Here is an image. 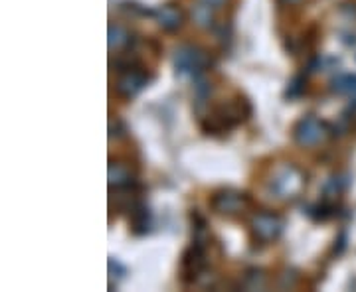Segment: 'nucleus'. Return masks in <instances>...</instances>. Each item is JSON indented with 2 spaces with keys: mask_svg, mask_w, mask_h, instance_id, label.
Segmentation results:
<instances>
[{
  "mask_svg": "<svg viewBox=\"0 0 356 292\" xmlns=\"http://www.w3.org/2000/svg\"><path fill=\"white\" fill-rule=\"evenodd\" d=\"M119 71H121V76H119L117 83H115V89H117V95H121L125 99L135 97L149 83L147 71H143V67H139V65L131 64L127 67H123V69H119Z\"/></svg>",
  "mask_w": 356,
  "mask_h": 292,
  "instance_id": "f257e3e1",
  "label": "nucleus"
},
{
  "mask_svg": "<svg viewBox=\"0 0 356 292\" xmlns=\"http://www.w3.org/2000/svg\"><path fill=\"white\" fill-rule=\"evenodd\" d=\"M327 123L318 121L317 117H303L293 128V139L301 146H315L327 137Z\"/></svg>",
  "mask_w": 356,
  "mask_h": 292,
  "instance_id": "f03ea898",
  "label": "nucleus"
},
{
  "mask_svg": "<svg viewBox=\"0 0 356 292\" xmlns=\"http://www.w3.org/2000/svg\"><path fill=\"white\" fill-rule=\"evenodd\" d=\"M208 62L210 60L206 51L198 50L194 46H182L180 50H177V58H175L177 71L182 76H198L200 71H204Z\"/></svg>",
  "mask_w": 356,
  "mask_h": 292,
  "instance_id": "7ed1b4c3",
  "label": "nucleus"
},
{
  "mask_svg": "<svg viewBox=\"0 0 356 292\" xmlns=\"http://www.w3.org/2000/svg\"><path fill=\"white\" fill-rule=\"evenodd\" d=\"M252 233H254L255 239L259 241L269 243L275 241L283 231V219L277 214H271V212H261V214H255L252 217Z\"/></svg>",
  "mask_w": 356,
  "mask_h": 292,
  "instance_id": "20e7f679",
  "label": "nucleus"
},
{
  "mask_svg": "<svg viewBox=\"0 0 356 292\" xmlns=\"http://www.w3.org/2000/svg\"><path fill=\"white\" fill-rule=\"evenodd\" d=\"M250 114V105L240 99L236 103H228V105H222L214 113V125H210L212 130H222V128H229L238 123H242L243 119Z\"/></svg>",
  "mask_w": 356,
  "mask_h": 292,
  "instance_id": "39448f33",
  "label": "nucleus"
},
{
  "mask_svg": "<svg viewBox=\"0 0 356 292\" xmlns=\"http://www.w3.org/2000/svg\"><path fill=\"white\" fill-rule=\"evenodd\" d=\"M206 267V255H204V243L194 241L192 247L184 251L182 257V273L184 280H194Z\"/></svg>",
  "mask_w": 356,
  "mask_h": 292,
  "instance_id": "423d86ee",
  "label": "nucleus"
},
{
  "mask_svg": "<svg viewBox=\"0 0 356 292\" xmlns=\"http://www.w3.org/2000/svg\"><path fill=\"white\" fill-rule=\"evenodd\" d=\"M245 196L240 194V191H218L216 196L212 198V202L210 205L214 207V212L218 214H224V216H236V214H240L243 207H245Z\"/></svg>",
  "mask_w": 356,
  "mask_h": 292,
  "instance_id": "0eeeda50",
  "label": "nucleus"
},
{
  "mask_svg": "<svg viewBox=\"0 0 356 292\" xmlns=\"http://www.w3.org/2000/svg\"><path fill=\"white\" fill-rule=\"evenodd\" d=\"M154 14H156V20H159L161 28H165L168 32L178 30L182 26V20H184V16H182V12L178 10L177 6H163Z\"/></svg>",
  "mask_w": 356,
  "mask_h": 292,
  "instance_id": "6e6552de",
  "label": "nucleus"
},
{
  "mask_svg": "<svg viewBox=\"0 0 356 292\" xmlns=\"http://www.w3.org/2000/svg\"><path fill=\"white\" fill-rule=\"evenodd\" d=\"M275 186H277V191L281 194V198H287V194L291 196V194H295V191L299 190V186H301V176L297 174L295 168H285L283 174L275 180Z\"/></svg>",
  "mask_w": 356,
  "mask_h": 292,
  "instance_id": "1a4fd4ad",
  "label": "nucleus"
},
{
  "mask_svg": "<svg viewBox=\"0 0 356 292\" xmlns=\"http://www.w3.org/2000/svg\"><path fill=\"white\" fill-rule=\"evenodd\" d=\"M129 212H131V227L135 233H145L149 225H151V216H149V209L143 205V203H133L131 207H129Z\"/></svg>",
  "mask_w": 356,
  "mask_h": 292,
  "instance_id": "9d476101",
  "label": "nucleus"
},
{
  "mask_svg": "<svg viewBox=\"0 0 356 292\" xmlns=\"http://www.w3.org/2000/svg\"><path fill=\"white\" fill-rule=\"evenodd\" d=\"M133 184V174L127 166L111 164L109 166V186L111 188H129Z\"/></svg>",
  "mask_w": 356,
  "mask_h": 292,
  "instance_id": "9b49d317",
  "label": "nucleus"
},
{
  "mask_svg": "<svg viewBox=\"0 0 356 292\" xmlns=\"http://www.w3.org/2000/svg\"><path fill=\"white\" fill-rule=\"evenodd\" d=\"M332 91L339 95H348L356 101V76H339L332 79Z\"/></svg>",
  "mask_w": 356,
  "mask_h": 292,
  "instance_id": "f8f14e48",
  "label": "nucleus"
},
{
  "mask_svg": "<svg viewBox=\"0 0 356 292\" xmlns=\"http://www.w3.org/2000/svg\"><path fill=\"white\" fill-rule=\"evenodd\" d=\"M129 32L123 26H111L109 28V48H123L129 44Z\"/></svg>",
  "mask_w": 356,
  "mask_h": 292,
  "instance_id": "ddd939ff",
  "label": "nucleus"
},
{
  "mask_svg": "<svg viewBox=\"0 0 356 292\" xmlns=\"http://www.w3.org/2000/svg\"><path fill=\"white\" fill-rule=\"evenodd\" d=\"M212 6H208V4H200V6H196V10H194V18H196V22L200 26H210L212 24V10H210Z\"/></svg>",
  "mask_w": 356,
  "mask_h": 292,
  "instance_id": "4468645a",
  "label": "nucleus"
},
{
  "mask_svg": "<svg viewBox=\"0 0 356 292\" xmlns=\"http://www.w3.org/2000/svg\"><path fill=\"white\" fill-rule=\"evenodd\" d=\"M303 85H305V79H303V77H301V76L293 77V81L289 83V89H287V97H289V99H295V97H299V95L303 93V89H305Z\"/></svg>",
  "mask_w": 356,
  "mask_h": 292,
  "instance_id": "2eb2a0df",
  "label": "nucleus"
},
{
  "mask_svg": "<svg viewBox=\"0 0 356 292\" xmlns=\"http://www.w3.org/2000/svg\"><path fill=\"white\" fill-rule=\"evenodd\" d=\"M204 4H208V6H212V8H220L226 0H202Z\"/></svg>",
  "mask_w": 356,
  "mask_h": 292,
  "instance_id": "dca6fc26",
  "label": "nucleus"
}]
</instances>
